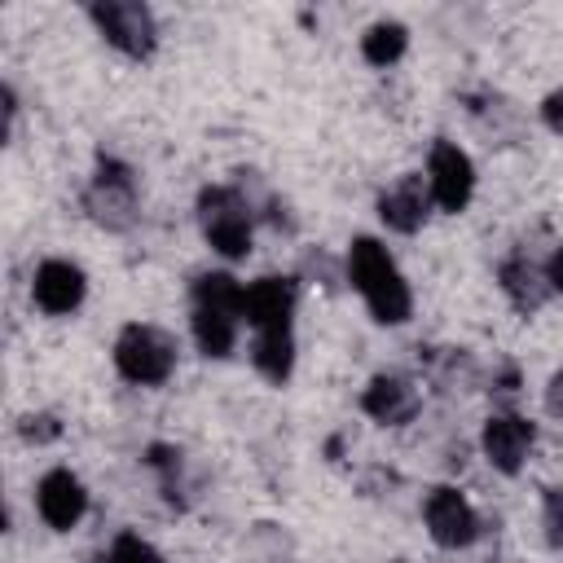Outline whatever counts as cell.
Returning <instances> with one entry per match:
<instances>
[{"label": "cell", "mask_w": 563, "mask_h": 563, "mask_svg": "<svg viewBox=\"0 0 563 563\" xmlns=\"http://www.w3.org/2000/svg\"><path fill=\"white\" fill-rule=\"evenodd\" d=\"M545 277H550V286H554V290H563V246L550 255V273H545Z\"/></svg>", "instance_id": "22"}, {"label": "cell", "mask_w": 563, "mask_h": 563, "mask_svg": "<svg viewBox=\"0 0 563 563\" xmlns=\"http://www.w3.org/2000/svg\"><path fill=\"white\" fill-rule=\"evenodd\" d=\"M35 506H40L48 528H75L84 506H88V493L70 471H48L35 488Z\"/></svg>", "instance_id": "8"}, {"label": "cell", "mask_w": 563, "mask_h": 563, "mask_svg": "<svg viewBox=\"0 0 563 563\" xmlns=\"http://www.w3.org/2000/svg\"><path fill=\"white\" fill-rule=\"evenodd\" d=\"M92 18L101 26V35L123 48L128 57H150L154 53V18L145 4H128V0H106L92 4Z\"/></svg>", "instance_id": "4"}, {"label": "cell", "mask_w": 563, "mask_h": 563, "mask_svg": "<svg viewBox=\"0 0 563 563\" xmlns=\"http://www.w3.org/2000/svg\"><path fill=\"white\" fill-rule=\"evenodd\" d=\"M427 202H431V185H422V176H400L383 198H378V216L387 229L396 233H413L427 220Z\"/></svg>", "instance_id": "10"}, {"label": "cell", "mask_w": 563, "mask_h": 563, "mask_svg": "<svg viewBox=\"0 0 563 563\" xmlns=\"http://www.w3.org/2000/svg\"><path fill=\"white\" fill-rule=\"evenodd\" d=\"M194 339L207 356H229L233 347V312L220 308H194Z\"/></svg>", "instance_id": "15"}, {"label": "cell", "mask_w": 563, "mask_h": 563, "mask_svg": "<svg viewBox=\"0 0 563 563\" xmlns=\"http://www.w3.org/2000/svg\"><path fill=\"white\" fill-rule=\"evenodd\" d=\"M106 563H163L158 559V550L150 545V541H141V537H119L114 545H110V559Z\"/></svg>", "instance_id": "18"}, {"label": "cell", "mask_w": 563, "mask_h": 563, "mask_svg": "<svg viewBox=\"0 0 563 563\" xmlns=\"http://www.w3.org/2000/svg\"><path fill=\"white\" fill-rule=\"evenodd\" d=\"M361 405H365V413L369 418H378V422H409L413 418V409H418V396H413V387L409 383H400V378H374L369 387H365V396H361Z\"/></svg>", "instance_id": "12"}, {"label": "cell", "mask_w": 563, "mask_h": 563, "mask_svg": "<svg viewBox=\"0 0 563 563\" xmlns=\"http://www.w3.org/2000/svg\"><path fill=\"white\" fill-rule=\"evenodd\" d=\"M550 409L563 413V374H554V383H550Z\"/></svg>", "instance_id": "23"}, {"label": "cell", "mask_w": 563, "mask_h": 563, "mask_svg": "<svg viewBox=\"0 0 563 563\" xmlns=\"http://www.w3.org/2000/svg\"><path fill=\"white\" fill-rule=\"evenodd\" d=\"M255 365H260L264 378L286 383L290 378V365H295V339H290V330H260V339H255Z\"/></svg>", "instance_id": "13"}, {"label": "cell", "mask_w": 563, "mask_h": 563, "mask_svg": "<svg viewBox=\"0 0 563 563\" xmlns=\"http://www.w3.org/2000/svg\"><path fill=\"white\" fill-rule=\"evenodd\" d=\"M242 286L229 273H207L194 282V308H220V312H242Z\"/></svg>", "instance_id": "16"}, {"label": "cell", "mask_w": 563, "mask_h": 563, "mask_svg": "<svg viewBox=\"0 0 563 563\" xmlns=\"http://www.w3.org/2000/svg\"><path fill=\"white\" fill-rule=\"evenodd\" d=\"M545 537L550 545H563V488L545 493Z\"/></svg>", "instance_id": "19"}, {"label": "cell", "mask_w": 563, "mask_h": 563, "mask_svg": "<svg viewBox=\"0 0 563 563\" xmlns=\"http://www.w3.org/2000/svg\"><path fill=\"white\" fill-rule=\"evenodd\" d=\"M295 312V282L290 277H260L242 295V317L255 330H290Z\"/></svg>", "instance_id": "7"}, {"label": "cell", "mask_w": 563, "mask_h": 563, "mask_svg": "<svg viewBox=\"0 0 563 563\" xmlns=\"http://www.w3.org/2000/svg\"><path fill=\"white\" fill-rule=\"evenodd\" d=\"M114 365H119L123 378L154 387V383H163L172 374L176 343L163 330H154V325H128L119 334V343H114Z\"/></svg>", "instance_id": "2"}, {"label": "cell", "mask_w": 563, "mask_h": 563, "mask_svg": "<svg viewBox=\"0 0 563 563\" xmlns=\"http://www.w3.org/2000/svg\"><path fill=\"white\" fill-rule=\"evenodd\" d=\"M347 268H352L356 290L365 295L369 312L383 325H396V321L409 317V286H405L400 268L391 264L387 246H378L374 238H356L352 242V255H347Z\"/></svg>", "instance_id": "1"}, {"label": "cell", "mask_w": 563, "mask_h": 563, "mask_svg": "<svg viewBox=\"0 0 563 563\" xmlns=\"http://www.w3.org/2000/svg\"><path fill=\"white\" fill-rule=\"evenodd\" d=\"M22 435H26V440H53V435H57V422H53V418H26Z\"/></svg>", "instance_id": "20"}, {"label": "cell", "mask_w": 563, "mask_h": 563, "mask_svg": "<svg viewBox=\"0 0 563 563\" xmlns=\"http://www.w3.org/2000/svg\"><path fill=\"white\" fill-rule=\"evenodd\" d=\"M79 299H84V273L75 264H66V260L40 264V273H35V303L44 312H53V317L75 312Z\"/></svg>", "instance_id": "11"}, {"label": "cell", "mask_w": 563, "mask_h": 563, "mask_svg": "<svg viewBox=\"0 0 563 563\" xmlns=\"http://www.w3.org/2000/svg\"><path fill=\"white\" fill-rule=\"evenodd\" d=\"M361 53H365V62H374V66H391V62L405 53V26H400V22H378V26H369L365 40H361Z\"/></svg>", "instance_id": "17"}, {"label": "cell", "mask_w": 563, "mask_h": 563, "mask_svg": "<svg viewBox=\"0 0 563 563\" xmlns=\"http://www.w3.org/2000/svg\"><path fill=\"white\" fill-rule=\"evenodd\" d=\"M202 233H207V242L220 255L242 260L251 251V216H246V202L233 189H207L202 194Z\"/></svg>", "instance_id": "3"}, {"label": "cell", "mask_w": 563, "mask_h": 563, "mask_svg": "<svg viewBox=\"0 0 563 563\" xmlns=\"http://www.w3.org/2000/svg\"><path fill=\"white\" fill-rule=\"evenodd\" d=\"M471 189H475V167H471V158H466L457 145L440 141V145L431 150V198H435L444 211H462V207L471 202Z\"/></svg>", "instance_id": "6"}, {"label": "cell", "mask_w": 563, "mask_h": 563, "mask_svg": "<svg viewBox=\"0 0 563 563\" xmlns=\"http://www.w3.org/2000/svg\"><path fill=\"white\" fill-rule=\"evenodd\" d=\"M541 114H545V123H550L554 132H563V88L545 97V106H541Z\"/></svg>", "instance_id": "21"}, {"label": "cell", "mask_w": 563, "mask_h": 563, "mask_svg": "<svg viewBox=\"0 0 563 563\" xmlns=\"http://www.w3.org/2000/svg\"><path fill=\"white\" fill-rule=\"evenodd\" d=\"M528 449H532V422H523V418H515V413L488 418V427H484V453H488V462H493L497 471L515 475V471L523 466Z\"/></svg>", "instance_id": "9"}, {"label": "cell", "mask_w": 563, "mask_h": 563, "mask_svg": "<svg viewBox=\"0 0 563 563\" xmlns=\"http://www.w3.org/2000/svg\"><path fill=\"white\" fill-rule=\"evenodd\" d=\"M501 286H506L510 303L523 308V312L541 308V299H545V282H541V273H537L528 260H510V264H501Z\"/></svg>", "instance_id": "14"}, {"label": "cell", "mask_w": 563, "mask_h": 563, "mask_svg": "<svg viewBox=\"0 0 563 563\" xmlns=\"http://www.w3.org/2000/svg\"><path fill=\"white\" fill-rule=\"evenodd\" d=\"M427 528L431 537L444 545V550H457V545H471L475 532H479V519L471 510V501L457 493V488H435L427 497Z\"/></svg>", "instance_id": "5"}]
</instances>
